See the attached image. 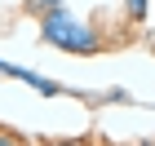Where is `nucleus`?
<instances>
[{
	"instance_id": "1",
	"label": "nucleus",
	"mask_w": 155,
	"mask_h": 146,
	"mask_svg": "<svg viewBox=\"0 0 155 146\" xmlns=\"http://www.w3.org/2000/svg\"><path fill=\"white\" fill-rule=\"evenodd\" d=\"M40 36L53 49H67V53H97V49H102V36H97L93 27H84L67 5H58L53 13L40 18Z\"/></svg>"
},
{
	"instance_id": "2",
	"label": "nucleus",
	"mask_w": 155,
	"mask_h": 146,
	"mask_svg": "<svg viewBox=\"0 0 155 146\" xmlns=\"http://www.w3.org/2000/svg\"><path fill=\"white\" fill-rule=\"evenodd\" d=\"M0 75H9V80H18V84H31L36 93H45V97H58L62 93V84H53V80H45V75H36V71H27V67H13V62H0Z\"/></svg>"
},
{
	"instance_id": "3",
	"label": "nucleus",
	"mask_w": 155,
	"mask_h": 146,
	"mask_svg": "<svg viewBox=\"0 0 155 146\" xmlns=\"http://www.w3.org/2000/svg\"><path fill=\"white\" fill-rule=\"evenodd\" d=\"M62 0H27V13H36V18H45V13H53Z\"/></svg>"
},
{
	"instance_id": "4",
	"label": "nucleus",
	"mask_w": 155,
	"mask_h": 146,
	"mask_svg": "<svg viewBox=\"0 0 155 146\" xmlns=\"http://www.w3.org/2000/svg\"><path fill=\"white\" fill-rule=\"evenodd\" d=\"M124 9H129V18H137V22H142L146 9H151V0H124Z\"/></svg>"
},
{
	"instance_id": "5",
	"label": "nucleus",
	"mask_w": 155,
	"mask_h": 146,
	"mask_svg": "<svg viewBox=\"0 0 155 146\" xmlns=\"http://www.w3.org/2000/svg\"><path fill=\"white\" fill-rule=\"evenodd\" d=\"M0 146H31V142L18 137V133H9V128H0Z\"/></svg>"
},
{
	"instance_id": "6",
	"label": "nucleus",
	"mask_w": 155,
	"mask_h": 146,
	"mask_svg": "<svg viewBox=\"0 0 155 146\" xmlns=\"http://www.w3.org/2000/svg\"><path fill=\"white\" fill-rule=\"evenodd\" d=\"M45 146H93L89 137H53V142H45Z\"/></svg>"
}]
</instances>
